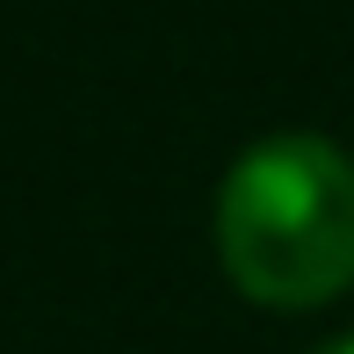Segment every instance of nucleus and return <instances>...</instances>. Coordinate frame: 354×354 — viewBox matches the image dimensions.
Masks as SVG:
<instances>
[{
    "label": "nucleus",
    "instance_id": "obj_2",
    "mask_svg": "<svg viewBox=\"0 0 354 354\" xmlns=\"http://www.w3.org/2000/svg\"><path fill=\"white\" fill-rule=\"evenodd\" d=\"M318 354H354V333H340V340H326Z\"/></svg>",
    "mask_w": 354,
    "mask_h": 354
},
{
    "label": "nucleus",
    "instance_id": "obj_1",
    "mask_svg": "<svg viewBox=\"0 0 354 354\" xmlns=\"http://www.w3.org/2000/svg\"><path fill=\"white\" fill-rule=\"evenodd\" d=\"M217 261L268 311H318L354 282V159L318 131L261 138L217 188Z\"/></svg>",
    "mask_w": 354,
    "mask_h": 354
}]
</instances>
